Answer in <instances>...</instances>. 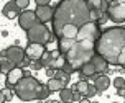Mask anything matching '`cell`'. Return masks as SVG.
Masks as SVG:
<instances>
[{"instance_id":"cell-3","label":"cell","mask_w":125,"mask_h":103,"mask_svg":"<svg viewBox=\"0 0 125 103\" xmlns=\"http://www.w3.org/2000/svg\"><path fill=\"white\" fill-rule=\"evenodd\" d=\"M95 54L102 56L109 66H125V28L112 26L100 31L95 39Z\"/></svg>"},{"instance_id":"cell-7","label":"cell","mask_w":125,"mask_h":103,"mask_svg":"<svg viewBox=\"0 0 125 103\" xmlns=\"http://www.w3.org/2000/svg\"><path fill=\"white\" fill-rule=\"evenodd\" d=\"M3 54H5V59H8L10 62H13L15 66H18L20 62H21V59L25 57V49L15 44V46L7 48L5 51H3Z\"/></svg>"},{"instance_id":"cell-16","label":"cell","mask_w":125,"mask_h":103,"mask_svg":"<svg viewBox=\"0 0 125 103\" xmlns=\"http://www.w3.org/2000/svg\"><path fill=\"white\" fill-rule=\"evenodd\" d=\"M77 70H81V77H82V79H87V77H92L94 74H97L91 61H89V62H86V64H82V66L79 67Z\"/></svg>"},{"instance_id":"cell-27","label":"cell","mask_w":125,"mask_h":103,"mask_svg":"<svg viewBox=\"0 0 125 103\" xmlns=\"http://www.w3.org/2000/svg\"><path fill=\"white\" fill-rule=\"evenodd\" d=\"M62 70H64V72H68L69 75H71V74L74 72L76 69H74V67H73V66H71L69 62H64V64H62Z\"/></svg>"},{"instance_id":"cell-28","label":"cell","mask_w":125,"mask_h":103,"mask_svg":"<svg viewBox=\"0 0 125 103\" xmlns=\"http://www.w3.org/2000/svg\"><path fill=\"white\" fill-rule=\"evenodd\" d=\"M30 64H31V67H33L35 70H40V69H43V64H41V61H40V59H38V61H31Z\"/></svg>"},{"instance_id":"cell-33","label":"cell","mask_w":125,"mask_h":103,"mask_svg":"<svg viewBox=\"0 0 125 103\" xmlns=\"http://www.w3.org/2000/svg\"><path fill=\"white\" fill-rule=\"evenodd\" d=\"M3 102H5V97H3V93L0 92V103H3Z\"/></svg>"},{"instance_id":"cell-5","label":"cell","mask_w":125,"mask_h":103,"mask_svg":"<svg viewBox=\"0 0 125 103\" xmlns=\"http://www.w3.org/2000/svg\"><path fill=\"white\" fill-rule=\"evenodd\" d=\"M26 38H28V43H38V44H44V46L48 43L54 41V34L41 21H35L26 30Z\"/></svg>"},{"instance_id":"cell-6","label":"cell","mask_w":125,"mask_h":103,"mask_svg":"<svg viewBox=\"0 0 125 103\" xmlns=\"http://www.w3.org/2000/svg\"><path fill=\"white\" fill-rule=\"evenodd\" d=\"M107 20H110L114 23H124L125 21V2L124 0H119V2H115L114 0L112 3H109L107 7Z\"/></svg>"},{"instance_id":"cell-19","label":"cell","mask_w":125,"mask_h":103,"mask_svg":"<svg viewBox=\"0 0 125 103\" xmlns=\"http://www.w3.org/2000/svg\"><path fill=\"white\" fill-rule=\"evenodd\" d=\"M59 98H61V102H73V90L62 87L59 90Z\"/></svg>"},{"instance_id":"cell-1","label":"cell","mask_w":125,"mask_h":103,"mask_svg":"<svg viewBox=\"0 0 125 103\" xmlns=\"http://www.w3.org/2000/svg\"><path fill=\"white\" fill-rule=\"evenodd\" d=\"M53 34L56 39H73L84 23L91 21L86 0H61L53 8Z\"/></svg>"},{"instance_id":"cell-26","label":"cell","mask_w":125,"mask_h":103,"mask_svg":"<svg viewBox=\"0 0 125 103\" xmlns=\"http://www.w3.org/2000/svg\"><path fill=\"white\" fill-rule=\"evenodd\" d=\"M124 85H125L124 77H115V80H114V87H115V88H120V87H124Z\"/></svg>"},{"instance_id":"cell-20","label":"cell","mask_w":125,"mask_h":103,"mask_svg":"<svg viewBox=\"0 0 125 103\" xmlns=\"http://www.w3.org/2000/svg\"><path fill=\"white\" fill-rule=\"evenodd\" d=\"M13 67H15V64H13V62H10L8 59L0 61V72H2V74H7L8 70H12Z\"/></svg>"},{"instance_id":"cell-22","label":"cell","mask_w":125,"mask_h":103,"mask_svg":"<svg viewBox=\"0 0 125 103\" xmlns=\"http://www.w3.org/2000/svg\"><path fill=\"white\" fill-rule=\"evenodd\" d=\"M53 77H56V79L62 80V82H66V84H68L69 80H71V75H69L68 72H64L62 69H58L56 72H54V75H53Z\"/></svg>"},{"instance_id":"cell-24","label":"cell","mask_w":125,"mask_h":103,"mask_svg":"<svg viewBox=\"0 0 125 103\" xmlns=\"http://www.w3.org/2000/svg\"><path fill=\"white\" fill-rule=\"evenodd\" d=\"M15 3H17V7H18L20 10H25L30 5V0H15Z\"/></svg>"},{"instance_id":"cell-32","label":"cell","mask_w":125,"mask_h":103,"mask_svg":"<svg viewBox=\"0 0 125 103\" xmlns=\"http://www.w3.org/2000/svg\"><path fill=\"white\" fill-rule=\"evenodd\" d=\"M117 90H119L117 93H119L120 97H124V95H125V90H124V87H120V88H117Z\"/></svg>"},{"instance_id":"cell-9","label":"cell","mask_w":125,"mask_h":103,"mask_svg":"<svg viewBox=\"0 0 125 103\" xmlns=\"http://www.w3.org/2000/svg\"><path fill=\"white\" fill-rule=\"evenodd\" d=\"M46 51L44 49V44H38V43H28V46L25 48V57H28L30 61H38L43 52Z\"/></svg>"},{"instance_id":"cell-13","label":"cell","mask_w":125,"mask_h":103,"mask_svg":"<svg viewBox=\"0 0 125 103\" xmlns=\"http://www.w3.org/2000/svg\"><path fill=\"white\" fill-rule=\"evenodd\" d=\"M91 62H92V66H94V69H95L97 74H105L107 70H109V62H107L102 56L95 54V52H94V56L91 57Z\"/></svg>"},{"instance_id":"cell-17","label":"cell","mask_w":125,"mask_h":103,"mask_svg":"<svg viewBox=\"0 0 125 103\" xmlns=\"http://www.w3.org/2000/svg\"><path fill=\"white\" fill-rule=\"evenodd\" d=\"M87 85H89V82L82 79V80H79V82H77V84L73 87V90L77 92V93H79L81 97H84V95H86V90H87Z\"/></svg>"},{"instance_id":"cell-8","label":"cell","mask_w":125,"mask_h":103,"mask_svg":"<svg viewBox=\"0 0 125 103\" xmlns=\"http://www.w3.org/2000/svg\"><path fill=\"white\" fill-rule=\"evenodd\" d=\"M35 21H38L36 20V15H35V12H31V10H21V12L18 13V26L21 28V30H28L31 25L35 23Z\"/></svg>"},{"instance_id":"cell-2","label":"cell","mask_w":125,"mask_h":103,"mask_svg":"<svg viewBox=\"0 0 125 103\" xmlns=\"http://www.w3.org/2000/svg\"><path fill=\"white\" fill-rule=\"evenodd\" d=\"M100 33V25L97 21H87L77 30L69 49L64 52V59L74 67L76 70L91 61L95 52V39Z\"/></svg>"},{"instance_id":"cell-12","label":"cell","mask_w":125,"mask_h":103,"mask_svg":"<svg viewBox=\"0 0 125 103\" xmlns=\"http://www.w3.org/2000/svg\"><path fill=\"white\" fill-rule=\"evenodd\" d=\"M35 15H36L38 21L46 23V21H50L51 17H53V8H51L50 5H38L36 10H35Z\"/></svg>"},{"instance_id":"cell-23","label":"cell","mask_w":125,"mask_h":103,"mask_svg":"<svg viewBox=\"0 0 125 103\" xmlns=\"http://www.w3.org/2000/svg\"><path fill=\"white\" fill-rule=\"evenodd\" d=\"M95 95H97V92H95V87L89 84V85H87V90H86V95H84V98H86V100H89V98L95 97Z\"/></svg>"},{"instance_id":"cell-21","label":"cell","mask_w":125,"mask_h":103,"mask_svg":"<svg viewBox=\"0 0 125 103\" xmlns=\"http://www.w3.org/2000/svg\"><path fill=\"white\" fill-rule=\"evenodd\" d=\"M102 2L104 0H86V5H87L89 10H100L102 8Z\"/></svg>"},{"instance_id":"cell-11","label":"cell","mask_w":125,"mask_h":103,"mask_svg":"<svg viewBox=\"0 0 125 103\" xmlns=\"http://www.w3.org/2000/svg\"><path fill=\"white\" fill-rule=\"evenodd\" d=\"M92 77H94V87H95L97 93H102V92H105L110 87V79L105 74H94Z\"/></svg>"},{"instance_id":"cell-18","label":"cell","mask_w":125,"mask_h":103,"mask_svg":"<svg viewBox=\"0 0 125 103\" xmlns=\"http://www.w3.org/2000/svg\"><path fill=\"white\" fill-rule=\"evenodd\" d=\"M51 95L50 88L46 87V85H41L40 84V87H38V92H36V100H44V98H48Z\"/></svg>"},{"instance_id":"cell-30","label":"cell","mask_w":125,"mask_h":103,"mask_svg":"<svg viewBox=\"0 0 125 103\" xmlns=\"http://www.w3.org/2000/svg\"><path fill=\"white\" fill-rule=\"evenodd\" d=\"M35 3L38 5H50V0H35Z\"/></svg>"},{"instance_id":"cell-14","label":"cell","mask_w":125,"mask_h":103,"mask_svg":"<svg viewBox=\"0 0 125 103\" xmlns=\"http://www.w3.org/2000/svg\"><path fill=\"white\" fill-rule=\"evenodd\" d=\"M21 12L18 7H17V3H15V0H10L8 3H5V7H3V10H2V13H3V17L5 18H17L18 17V13Z\"/></svg>"},{"instance_id":"cell-4","label":"cell","mask_w":125,"mask_h":103,"mask_svg":"<svg viewBox=\"0 0 125 103\" xmlns=\"http://www.w3.org/2000/svg\"><path fill=\"white\" fill-rule=\"evenodd\" d=\"M38 87H40V82H38L35 77L31 75H25L13 85L15 88V95L23 100V102H31V100H36V92H38Z\"/></svg>"},{"instance_id":"cell-15","label":"cell","mask_w":125,"mask_h":103,"mask_svg":"<svg viewBox=\"0 0 125 103\" xmlns=\"http://www.w3.org/2000/svg\"><path fill=\"white\" fill-rule=\"evenodd\" d=\"M46 87H48V88H50V92L53 93V92H59L62 87H66V82H62V80L56 79V77H50V80H48Z\"/></svg>"},{"instance_id":"cell-29","label":"cell","mask_w":125,"mask_h":103,"mask_svg":"<svg viewBox=\"0 0 125 103\" xmlns=\"http://www.w3.org/2000/svg\"><path fill=\"white\" fill-rule=\"evenodd\" d=\"M30 59H28V57H23V59H21V62H20V64H18V66L20 67H28V66H30Z\"/></svg>"},{"instance_id":"cell-25","label":"cell","mask_w":125,"mask_h":103,"mask_svg":"<svg viewBox=\"0 0 125 103\" xmlns=\"http://www.w3.org/2000/svg\"><path fill=\"white\" fill-rule=\"evenodd\" d=\"M2 93H3V97H5V102H10V100L13 98L12 88H5V90H2Z\"/></svg>"},{"instance_id":"cell-10","label":"cell","mask_w":125,"mask_h":103,"mask_svg":"<svg viewBox=\"0 0 125 103\" xmlns=\"http://www.w3.org/2000/svg\"><path fill=\"white\" fill-rule=\"evenodd\" d=\"M5 75H7V79H5V87H7V88H13V85H15L20 79H21V77H23V69H21L20 66H18V67L15 66L12 70H8Z\"/></svg>"},{"instance_id":"cell-31","label":"cell","mask_w":125,"mask_h":103,"mask_svg":"<svg viewBox=\"0 0 125 103\" xmlns=\"http://www.w3.org/2000/svg\"><path fill=\"white\" fill-rule=\"evenodd\" d=\"M46 75H48V77H53V75H54V69H50V67H48V69H46Z\"/></svg>"}]
</instances>
